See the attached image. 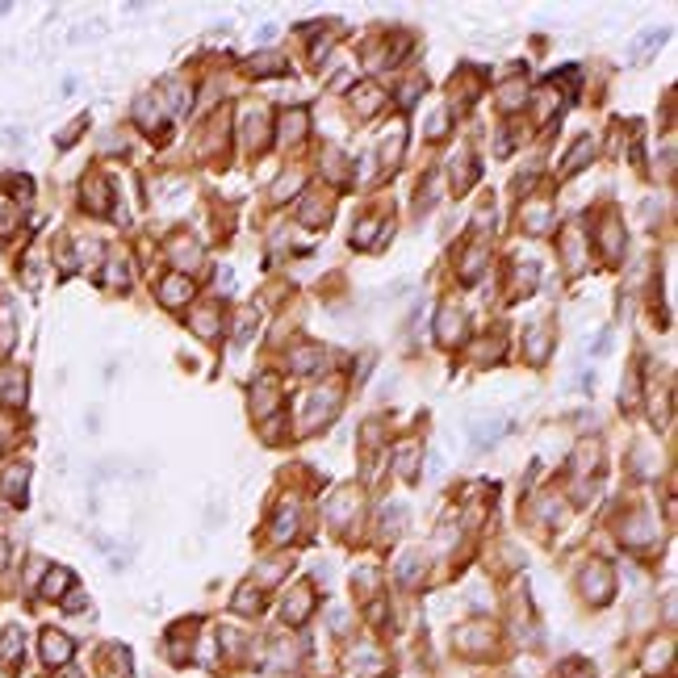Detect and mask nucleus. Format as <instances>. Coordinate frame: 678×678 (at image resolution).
<instances>
[{
    "mask_svg": "<svg viewBox=\"0 0 678 678\" xmlns=\"http://www.w3.org/2000/svg\"><path fill=\"white\" fill-rule=\"evenodd\" d=\"M43 649H46V662H50V666H63V662H67V653H72L67 636H55V633H46Z\"/></svg>",
    "mask_w": 678,
    "mask_h": 678,
    "instance_id": "nucleus-1",
    "label": "nucleus"
},
{
    "mask_svg": "<svg viewBox=\"0 0 678 678\" xmlns=\"http://www.w3.org/2000/svg\"><path fill=\"white\" fill-rule=\"evenodd\" d=\"M17 649H21V633H17V628H9V633H4V645H0L4 662H17Z\"/></svg>",
    "mask_w": 678,
    "mask_h": 678,
    "instance_id": "nucleus-2",
    "label": "nucleus"
},
{
    "mask_svg": "<svg viewBox=\"0 0 678 678\" xmlns=\"http://www.w3.org/2000/svg\"><path fill=\"white\" fill-rule=\"evenodd\" d=\"M4 486H13V490H9V495L17 498V502H21V498H26V490H21V486H26V469H21V465H17V469H13V473H9V478H4Z\"/></svg>",
    "mask_w": 678,
    "mask_h": 678,
    "instance_id": "nucleus-3",
    "label": "nucleus"
},
{
    "mask_svg": "<svg viewBox=\"0 0 678 678\" xmlns=\"http://www.w3.org/2000/svg\"><path fill=\"white\" fill-rule=\"evenodd\" d=\"M67 582H72V574H67V570H55V574L46 578V594H63Z\"/></svg>",
    "mask_w": 678,
    "mask_h": 678,
    "instance_id": "nucleus-4",
    "label": "nucleus"
},
{
    "mask_svg": "<svg viewBox=\"0 0 678 678\" xmlns=\"http://www.w3.org/2000/svg\"><path fill=\"white\" fill-rule=\"evenodd\" d=\"M184 293H188V285H184V281H168V285H164V302H172V306L184 302Z\"/></svg>",
    "mask_w": 678,
    "mask_h": 678,
    "instance_id": "nucleus-5",
    "label": "nucleus"
}]
</instances>
